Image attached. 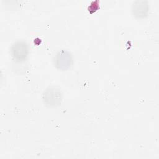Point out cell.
I'll return each mask as SVG.
<instances>
[{"label": "cell", "instance_id": "cell-4", "mask_svg": "<svg viewBox=\"0 0 159 159\" xmlns=\"http://www.w3.org/2000/svg\"><path fill=\"white\" fill-rule=\"evenodd\" d=\"M149 6L147 1L137 0L135 1L131 6V11L134 17L142 19L146 17L148 13Z\"/></svg>", "mask_w": 159, "mask_h": 159}, {"label": "cell", "instance_id": "cell-1", "mask_svg": "<svg viewBox=\"0 0 159 159\" xmlns=\"http://www.w3.org/2000/svg\"><path fill=\"white\" fill-rule=\"evenodd\" d=\"M42 98L47 106L57 107L60 105L62 101V93L57 86H49L44 91Z\"/></svg>", "mask_w": 159, "mask_h": 159}, {"label": "cell", "instance_id": "cell-2", "mask_svg": "<svg viewBox=\"0 0 159 159\" xmlns=\"http://www.w3.org/2000/svg\"><path fill=\"white\" fill-rule=\"evenodd\" d=\"M54 66L60 70H67L73 64V56L67 50H58L53 58Z\"/></svg>", "mask_w": 159, "mask_h": 159}, {"label": "cell", "instance_id": "cell-3", "mask_svg": "<svg viewBox=\"0 0 159 159\" xmlns=\"http://www.w3.org/2000/svg\"><path fill=\"white\" fill-rule=\"evenodd\" d=\"M10 52L14 59L18 61L24 60L29 52V45L24 40H17L11 45Z\"/></svg>", "mask_w": 159, "mask_h": 159}]
</instances>
